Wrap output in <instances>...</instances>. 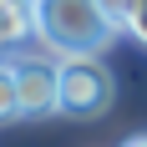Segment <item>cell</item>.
<instances>
[{"label": "cell", "instance_id": "obj_1", "mask_svg": "<svg viewBox=\"0 0 147 147\" xmlns=\"http://www.w3.org/2000/svg\"><path fill=\"white\" fill-rule=\"evenodd\" d=\"M30 36L51 56H102L117 26L96 0H30Z\"/></svg>", "mask_w": 147, "mask_h": 147}, {"label": "cell", "instance_id": "obj_2", "mask_svg": "<svg viewBox=\"0 0 147 147\" xmlns=\"http://www.w3.org/2000/svg\"><path fill=\"white\" fill-rule=\"evenodd\" d=\"M112 71L102 56H56V112L76 122H91L112 107Z\"/></svg>", "mask_w": 147, "mask_h": 147}, {"label": "cell", "instance_id": "obj_3", "mask_svg": "<svg viewBox=\"0 0 147 147\" xmlns=\"http://www.w3.org/2000/svg\"><path fill=\"white\" fill-rule=\"evenodd\" d=\"M15 91L20 117H51L56 112V56H15Z\"/></svg>", "mask_w": 147, "mask_h": 147}, {"label": "cell", "instance_id": "obj_4", "mask_svg": "<svg viewBox=\"0 0 147 147\" xmlns=\"http://www.w3.org/2000/svg\"><path fill=\"white\" fill-rule=\"evenodd\" d=\"M30 36V0H15V5H0V51Z\"/></svg>", "mask_w": 147, "mask_h": 147}, {"label": "cell", "instance_id": "obj_5", "mask_svg": "<svg viewBox=\"0 0 147 147\" xmlns=\"http://www.w3.org/2000/svg\"><path fill=\"white\" fill-rule=\"evenodd\" d=\"M20 117V91H15V66L0 61V122H15Z\"/></svg>", "mask_w": 147, "mask_h": 147}, {"label": "cell", "instance_id": "obj_6", "mask_svg": "<svg viewBox=\"0 0 147 147\" xmlns=\"http://www.w3.org/2000/svg\"><path fill=\"white\" fill-rule=\"evenodd\" d=\"M127 36H132V41H142L147 46V0H132V15H127Z\"/></svg>", "mask_w": 147, "mask_h": 147}, {"label": "cell", "instance_id": "obj_7", "mask_svg": "<svg viewBox=\"0 0 147 147\" xmlns=\"http://www.w3.org/2000/svg\"><path fill=\"white\" fill-rule=\"evenodd\" d=\"M96 5H102V10H107V20H112V26H127V15H132V0H96Z\"/></svg>", "mask_w": 147, "mask_h": 147}, {"label": "cell", "instance_id": "obj_8", "mask_svg": "<svg viewBox=\"0 0 147 147\" xmlns=\"http://www.w3.org/2000/svg\"><path fill=\"white\" fill-rule=\"evenodd\" d=\"M122 147H147V132H132V137H127Z\"/></svg>", "mask_w": 147, "mask_h": 147}, {"label": "cell", "instance_id": "obj_9", "mask_svg": "<svg viewBox=\"0 0 147 147\" xmlns=\"http://www.w3.org/2000/svg\"><path fill=\"white\" fill-rule=\"evenodd\" d=\"M0 5H15V0H0Z\"/></svg>", "mask_w": 147, "mask_h": 147}]
</instances>
